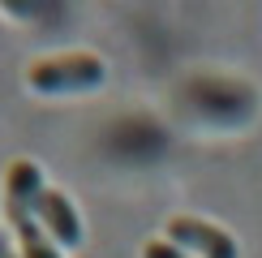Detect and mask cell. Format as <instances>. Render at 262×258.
I'll use <instances>...</instances> for the list:
<instances>
[{"label": "cell", "mask_w": 262, "mask_h": 258, "mask_svg": "<svg viewBox=\"0 0 262 258\" xmlns=\"http://www.w3.org/2000/svg\"><path fill=\"white\" fill-rule=\"evenodd\" d=\"M107 78V64L95 52H60V56L35 60L26 69V86L35 95H91Z\"/></svg>", "instance_id": "obj_1"}, {"label": "cell", "mask_w": 262, "mask_h": 258, "mask_svg": "<svg viewBox=\"0 0 262 258\" xmlns=\"http://www.w3.org/2000/svg\"><path fill=\"white\" fill-rule=\"evenodd\" d=\"M163 241H172L189 258H241L236 236L228 228H220V224L202 220V215H172L163 224Z\"/></svg>", "instance_id": "obj_2"}, {"label": "cell", "mask_w": 262, "mask_h": 258, "mask_svg": "<svg viewBox=\"0 0 262 258\" xmlns=\"http://www.w3.org/2000/svg\"><path fill=\"white\" fill-rule=\"evenodd\" d=\"M142 258H189L185 250H177L172 241H163V236H155V241L142 245Z\"/></svg>", "instance_id": "obj_5"}, {"label": "cell", "mask_w": 262, "mask_h": 258, "mask_svg": "<svg viewBox=\"0 0 262 258\" xmlns=\"http://www.w3.org/2000/svg\"><path fill=\"white\" fill-rule=\"evenodd\" d=\"M0 258H17V254H13V236H9V228H0Z\"/></svg>", "instance_id": "obj_6"}, {"label": "cell", "mask_w": 262, "mask_h": 258, "mask_svg": "<svg viewBox=\"0 0 262 258\" xmlns=\"http://www.w3.org/2000/svg\"><path fill=\"white\" fill-rule=\"evenodd\" d=\"M39 228L48 232V241L56 245V250H78V245L86 241V228H82V215L78 207H73V198L64 189H43V198H39Z\"/></svg>", "instance_id": "obj_3"}, {"label": "cell", "mask_w": 262, "mask_h": 258, "mask_svg": "<svg viewBox=\"0 0 262 258\" xmlns=\"http://www.w3.org/2000/svg\"><path fill=\"white\" fill-rule=\"evenodd\" d=\"M43 189H48V181H43V168L35 159L9 164V172H5V215H35Z\"/></svg>", "instance_id": "obj_4"}]
</instances>
